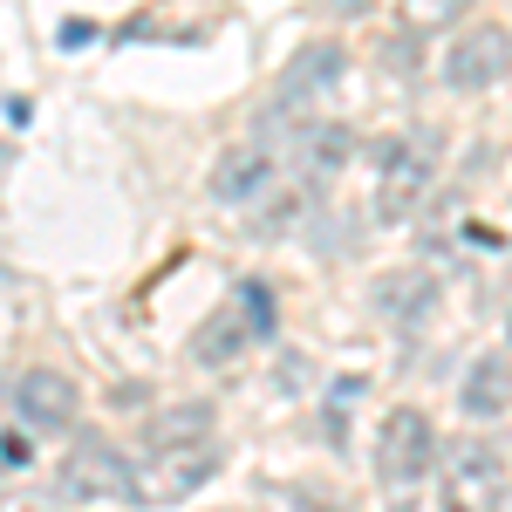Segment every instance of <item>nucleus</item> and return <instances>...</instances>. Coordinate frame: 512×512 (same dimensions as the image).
Wrapping results in <instances>:
<instances>
[{
    "instance_id": "7ed1b4c3",
    "label": "nucleus",
    "mask_w": 512,
    "mask_h": 512,
    "mask_svg": "<svg viewBox=\"0 0 512 512\" xmlns=\"http://www.w3.org/2000/svg\"><path fill=\"white\" fill-rule=\"evenodd\" d=\"M55 492H62V499H144V478L130 472V458H123L117 444H103V437H82L76 451L62 458V478H55Z\"/></svg>"
},
{
    "instance_id": "9b49d317",
    "label": "nucleus",
    "mask_w": 512,
    "mask_h": 512,
    "mask_svg": "<svg viewBox=\"0 0 512 512\" xmlns=\"http://www.w3.org/2000/svg\"><path fill=\"white\" fill-rule=\"evenodd\" d=\"M219 472V451L212 444H192V451H158V478L144 485V499H185L205 478Z\"/></svg>"
},
{
    "instance_id": "f03ea898",
    "label": "nucleus",
    "mask_w": 512,
    "mask_h": 512,
    "mask_svg": "<svg viewBox=\"0 0 512 512\" xmlns=\"http://www.w3.org/2000/svg\"><path fill=\"white\" fill-rule=\"evenodd\" d=\"M437 472V431L424 410H390L383 417V431H376V478H383V492H390L396 506H410V492Z\"/></svg>"
},
{
    "instance_id": "0eeeda50",
    "label": "nucleus",
    "mask_w": 512,
    "mask_h": 512,
    "mask_svg": "<svg viewBox=\"0 0 512 512\" xmlns=\"http://www.w3.org/2000/svg\"><path fill=\"white\" fill-rule=\"evenodd\" d=\"M274 178H280V158H274V144H233L226 158L212 164V178H205V198L212 205H253V198H267L274 192Z\"/></svg>"
},
{
    "instance_id": "ddd939ff",
    "label": "nucleus",
    "mask_w": 512,
    "mask_h": 512,
    "mask_svg": "<svg viewBox=\"0 0 512 512\" xmlns=\"http://www.w3.org/2000/svg\"><path fill=\"white\" fill-rule=\"evenodd\" d=\"M246 342H253V321H246V308H219V315H212V321L192 335V362L219 369V362H233Z\"/></svg>"
},
{
    "instance_id": "6e6552de",
    "label": "nucleus",
    "mask_w": 512,
    "mask_h": 512,
    "mask_svg": "<svg viewBox=\"0 0 512 512\" xmlns=\"http://www.w3.org/2000/svg\"><path fill=\"white\" fill-rule=\"evenodd\" d=\"M76 410H82L76 376H62V369H21V383H14V417H21L28 431H69Z\"/></svg>"
},
{
    "instance_id": "f257e3e1",
    "label": "nucleus",
    "mask_w": 512,
    "mask_h": 512,
    "mask_svg": "<svg viewBox=\"0 0 512 512\" xmlns=\"http://www.w3.org/2000/svg\"><path fill=\"white\" fill-rule=\"evenodd\" d=\"M437 506L444 512H499L506 492V451L492 437H451L437 458Z\"/></svg>"
},
{
    "instance_id": "a211bd4d",
    "label": "nucleus",
    "mask_w": 512,
    "mask_h": 512,
    "mask_svg": "<svg viewBox=\"0 0 512 512\" xmlns=\"http://www.w3.org/2000/svg\"><path fill=\"white\" fill-rule=\"evenodd\" d=\"M506 342H512V315H506Z\"/></svg>"
},
{
    "instance_id": "2eb2a0df",
    "label": "nucleus",
    "mask_w": 512,
    "mask_h": 512,
    "mask_svg": "<svg viewBox=\"0 0 512 512\" xmlns=\"http://www.w3.org/2000/svg\"><path fill=\"white\" fill-rule=\"evenodd\" d=\"M239 308L253 321V335H274V294H267V280H239Z\"/></svg>"
},
{
    "instance_id": "9d476101",
    "label": "nucleus",
    "mask_w": 512,
    "mask_h": 512,
    "mask_svg": "<svg viewBox=\"0 0 512 512\" xmlns=\"http://www.w3.org/2000/svg\"><path fill=\"white\" fill-rule=\"evenodd\" d=\"M458 403H465V417H506L512 410V362L499 349L492 355H478L472 369H465V390H458Z\"/></svg>"
},
{
    "instance_id": "423d86ee",
    "label": "nucleus",
    "mask_w": 512,
    "mask_h": 512,
    "mask_svg": "<svg viewBox=\"0 0 512 512\" xmlns=\"http://www.w3.org/2000/svg\"><path fill=\"white\" fill-rule=\"evenodd\" d=\"M424 198H431V158L417 144H403V137H383L376 144V212L410 219Z\"/></svg>"
},
{
    "instance_id": "f8f14e48",
    "label": "nucleus",
    "mask_w": 512,
    "mask_h": 512,
    "mask_svg": "<svg viewBox=\"0 0 512 512\" xmlns=\"http://www.w3.org/2000/svg\"><path fill=\"white\" fill-rule=\"evenodd\" d=\"M144 444L151 451H192V444H212V403H171L144 424Z\"/></svg>"
},
{
    "instance_id": "1a4fd4ad",
    "label": "nucleus",
    "mask_w": 512,
    "mask_h": 512,
    "mask_svg": "<svg viewBox=\"0 0 512 512\" xmlns=\"http://www.w3.org/2000/svg\"><path fill=\"white\" fill-rule=\"evenodd\" d=\"M369 301H376V315L390 321V328L417 335V328L431 321V308H437V280L417 274V267H396V274H383L376 287H369Z\"/></svg>"
},
{
    "instance_id": "f3484780",
    "label": "nucleus",
    "mask_w": 512,
    "mask_h": 512,
    "mask_svg": "<svg viewBox=\"0 0 512 512\" xmlns=\"http://www.w3.org/2000/svg\"><path fill=\"white\" fill-rule=\"evenodd\" d=\"M48 499H28V492H14V499H0V512H41Z\"/></svg>"
},
{
    "instance_id": "4468645a",
    "label": "nucleus",
    "mask_w": 512,
    "mask_h": 512,
    "mask_svg": "<svg viewBox=\"0 0 512 512\" xmlns=\"http://www.w3.org/2000/svg\"><path fill=\"white\" fill-rule=\"evenodd\" d=\"M349 130H342V123H335V130H328V123H315V130H308V151H301V164H308V171H342V164H349Z\"/></svg>"
},
{
    "instance_id": "dca6fc26",
    "label": "nucleus",
    "mask_w": 512,
    "mask_h": 512,
    "mask_svg": "<svg viewBox=\"0 0 512 512\" xmlns=\"http://www.w3.org/2000/svg\"><path fill=\"white\" fill-rule=\"evenodd\" d=\"M28 458H35V437L28 431H0V472H28Z\"/></svg>"
},
{
    "instance_id": "20e7f679",
    "label": "nucleus",
    "mask_w": 512,
    "mask_h": 512,
    "mask_svg": "<svg viewBox=\"0 0 512 512\" xmlns=\"http://www.w3.org/2000/svg\"><path fill=\"white\" fill-rule=\"evenodd\" d=\"M506 69H512V28H499V21H472L444 48V89H458V96L499 89Z\"/></svg>"
},
{
    "instance_id": "39448f33",
    "label": "nucleus",
    "mask_w": 512,
    "mask_h": 512,
    "mask_svg": "<svg viewBox=\"0 0 512 512\" xmlns=\"http://www.w3.org/2000/svg\"><path fill=\"white\" fill-rule=\"evenodd\" d=\"M342 69H349V55H342V41H308V48H294V62L280 69L274 82V103H267V123H287V117H301L308 103H315L321 89H335L342 82Z\"/></svg>"
}]
</instances>
